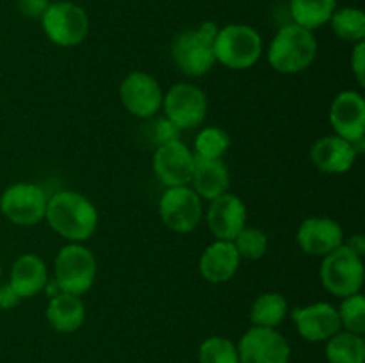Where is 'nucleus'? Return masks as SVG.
Segmentation results:
<instances>
[{"instance_id":"nucleus-16","label":"nucleus","mask_w":365,"mask_h":363,"mask_svg":"<svg viewBox=\"0 0 365 363\" xmlns=\"http://www.w3.org/2000/svg\"><path fill=\"white\" fill-rule=\"evenodd\" d=\"M344 230L341 223L327 216H310L302 221L296 231L299 249L309 256H327L344 244Z\"/></svg>"},{"instance_id":"nucleus-13","label":"nucleus","mask_w":365,"mask_h":363,"mask_svg":"<svg viewBox=\"0 0 365 363\" xmlns=\"http://www.w3.org/2000/svg\"><path fill=\"white\" fill-rule=\"evenodd\" d=\"M239 363H289L291 345L278 330L252 326L237 342Z\"/></svg>"},{"instance_id":"nucleus-17","label":"nucleus","mask_w":365,"mask_h":363,"mask_svg":"<svg viewBox=\"0 0 365 363\" xmlns=\"http://www.w3.org/2000/svg\"><path fill=\"white\" fill-rule=\"evenodd\" d=\"M205 223L216 241H234L239 231L248 224V209L237 194L225 192L209 201Z\"/></svg>"},{"instance_id":"nucleus-2","label":"nucleus","mask_w":365,"mask_h":363,"mask_svg":"<svg viewBox=\"0 0 365 363\" xmlns=\"http://www.w3.org/2000/svg\"><path fill=\"white\" fill-rule=\"evenodd\" d=\"M267 63L282 75L309 70L317 57V39L312 31L287 23L277 31L267 46Z\"/></svg>"},{"instance_id":"nucleus-10","label":"nucleus","mask_w":365,"mask_h":363,"mask_svg":"<svg viewBox=\"0 0 365 363\" xmlns=\"http://www.w3.org/2000/svg\"><path fill=\"white\" fill-rule=\"evenodd\" d=\"M159 217L168 230L191 233L203 219V199L191 185L168 187L159 199Z\"/></svg>"},{"instance_id":"nucleus-26","label":"nucleus","mask_w":365,"mask_h":363,"mask_svg":"<svg viewBox=\"0 0 365 363\" xmlns=\"http://www.w3.org/2000/svg\"><path fill=\"white\" fill-rule=\"evenodd\" d=\"M328 25L342 41L351 45L365 41V13L360 7H337Z\"/></svg>"},{"instance_id":"nucleus-23","label":"nucleus","mask_w":365,"mask_h":363,"mask_svg":"<svg viewBox=\"0 0 365 363\" xmlns=\"http://www.w3.org/2000/svg\"><path fill=\"white\" fill-rule=\"evenodd\" d=\"M287 315L289 302L280 292H264V294L257 295L250 308V320H252V326L257 327L278 330V326L287 319Z\"/></svg>"},{"instance_id":"nucleus-1","label":"nucleus","mask_w":365,"mask_h":363,"mask_svg":"<svg viewBox=\"0 0 365 363\" xmlns=\"http://www.w3.org/2000/svg\"><path fill=\"white\" fill-rule=\"evenodd\" d=\"M98 210L88 196L77 191H59L48 196L45 221L59 237L84 244L98 228Z\"/></svg>"},{"instance_id":"nucleus-24","label":"nucleus","mask_w":365,"mask_h":363,"mask_svg":"<svg viewBox=\"0 0 365 363\" xmlns=\"http://www.w3.org/2000/svg\"><path fill=\"white\" fill-rule=\"evenodd\" d=\"M335 9L337 0H289L292 23L312 32L328 25Z\"/></svg>"},{"instance_id":"nucleus-7","label":"nucleus","mask_w":365,"mask_h":363,"mask_svg":"<svg viewBox=\"0 0 365 363\" xmlns=\"http://www.w3.org/2000/svg\"><path fill=\"white\" fill-rule=\"evenodd\" d=\"M41 27L50 43L61 48L78 46L89 34V16L78 4L70 0L50 2L41 16Z\"/></svg>"},{"instance_id":"nucleus-27","label":"nucleus","mask_w":365,"mask_h":363,"mask_svg":"<svg viewBox=\"0 0 365 363\" xmlns=\"http://www.w3.org/2000/svg\"><path fill=\"white\" fill-rule=\"evenodd\" d=\"M230 144L232 139L227 130L220 127H203L196 134L192 153H195L196 159L217 160L223 159L225 153L230 149Z\"/></svg>"},{"instance_id":"nucleus-4","label":"nucleus","mask_w":365,"mask_h":363,"mask_svg":"<svg viewBox=\"0 0 365 363\" xmlns=\"http://www.w3.org/2000/svg\"><path fill=\"white\" fill-rule=\"evenodd\" d=\"M264 53L262 36L246 23H228L220 27L214 39L216 63L228 70L245 71L255 66Z\"/></svg>"},{"instance_id":"nucleus-33","label":"nucleus","mask_w":365,"mask_h":363,"mask_svg":"<svg viewBox=\"0 0 365 363\" xmlns=\"http://www.w3.org/2000/svg\"><path fill=\"white\" fill-rule=\"evenodd\" d=\"M48 6L50 0H16L18 11L31 20H41Z\"/></svg>"},{"instance_id":"nucleus-36","label":"nucleus","mask_w":365,"mask_h":363,"mask_svg":"<svg viewBox=\"0 0 365 363\" xmlns=\"http://www.w3.org/2000/svg\"><path fill=\"white\" fill-rule=\"evenodd\" d=\"M0 278H2V265H0Z\"/></svg>"},{"instance_id":"nucleus-21","label":"nucleus","mask_w":365,"mask_h":363,"mask_svg":"<svg viewBox=\"0 0 365 363\" xmlns=\"http://www.w3.org/2000/svg\"><path fill=\"white\" fill-rule=\"evenodd\" d=\"M45 317L53 331L71 335L84 326L86 305L81 295L59 292L46 302Z\"/></svg>"},{"instance_id":"nucleus-30","label":"nucleus","mask_w":365,"mask_h":363,"mask_svg":"<svg viewBox=\"0 0 365 363\" xmlns=\"http://www.w3.org/2000/svg\"><path fill=\"white\" fill-rule=\"evenodd\" d=\"M337 313L342 330L356 335L365 333V298L362 292L342 298Z\"/></svg>"},{"instance_id":"nucleus-37","label":"nucleus","mask_w":365,"mask_h":363,"mask_svg":"<svg viewBox=\"0 0 365 363\" xmlns=\"http://www.w3.org/2000/svg\"><path fill=\"white\" fill-rule=\"evenodd\" d=\"M282 2H289V0H282Z\"/></svg>"},{"instance_id":"nucleus-8","label":"nucleus","mask_w":365,"mask_h":363,"mask_svg":"<svg viewBox=\"0 0 365 363\" xmlns=\"http://www.w3.org/2000/svg\"><path fill=\"white\" fill-rule=\"evenodd\" d=\"M164 117L171 121L178 130H191L203 125L209 114V98L205 91L191 82L173 84L163 98Z\"/></svg>"},{"instance_id":"nucleus-29","label":"nucleus","mask_w":365,"mask_h":363,"mask_svg":"<svg viewBox=\"0 0 365 363\" xmlns=\"http://www.w3.org/2000/svg\"><path fill=\"white\" fill-rule=\"evenodd\" d=\"M232 242H234L241 260L264 258L267 253V246H269L266 231L257 226H248V224L239 231V235Z\"/></svg>"},{"instance_id":"nucleus-3","label":"nucleus","mask_w":365,"mask_h":363,"mask_svg":"<svg viewBox=\"0 0 365 363\" xmlns=\"http://www.w3.org/2000/svg\"><path fill=\"white\" fill-rule=\"evenodd\" d=\"M217 23L203 21L198 27L187 28L175 38L171 46L173 63L185 77L200 78L209 73L216 64L214 56V39H216Z\"/></svg>"},{"instance_id":"nucleus-31","label":"nucleus","mask_w":365,"mask_h":363,"mask_svg":"<svg viewBox=\"0 0 365 363\" xmlns=\"http://www.w3.org/2000/svg\"><path fill=\"white\" fill-rule=\"evenodd\" d=\"M148 137L157 148V146L175 141V139H180V130H178L168 117H159V120L153 121L152 127L148 128Z\"/></svg>"},{"instance_id":"nucleus-15","label":"nucleus","mask_w":365,"mask_h":363,"mask_svg":"<svg viewBox=\"0 0 365 363\" xmlns=\"http://www.w3.org/2000/svg\"><path fill=\"white\" fill-rule=\"evenodd\" d=\"M289 313L299 337L310 344H324L342 330L337 306L328 301L296 306L294 310H289Z\"/></svg>"},{"instance_id":"nucleus-35","label":"nucleus","mask_w":365,"mask_h":363,"mask_svg":"<svg viewBox=\"0 0 365 363\" xmlns=\"http://www.w3.org/2000/svg\"><path fill=\"white\" fill-rule=\"evenodd\" d=\"M344 246H346V248L351 249L353 253H356V255H359V256H364V253H365V238H364V235L355 233V235H351V237L344 238Z\"/></svg>"},{"instance_id":"nucleus-19","label":"nucleus","mask_w":365,"mask_h":363,"mask_svg":"<svg viewBox=\"0 0 365 363\" xmlns=\"http://www.w3.org/2000/svg\"><path fill=\"white\" fill-rule=\"evenodd\" d=\"M241 267V256L230 241H214L203 249L198 269L205 281L221 285L230 281Z\"/></svg>"},{"instance_id":"nucleus-32","label":"nucleus","mask_w":365,"mask_h":363,"mask_svg":"<svg viewBox=\"0 0 365 363\" xmlns=\"http://www.w3.org/2000/svg\"><path fill=\"white\" fill-rule=\"evenodd\" d=\"M351 73L360 88L365 85V41L355 43L351 50Z\"/></svg>"},{"instance_id":"nucleus-28","label":"nucleus","mask_w":365,"mask_h":363,"mask_svg":"<svg viewBox=\"0 0 365 363\" xmlns=\"http://www.w3.org/2000/svg\"><path fill=\"white\" fill-rule=\"evenodd\" d=\"M200 363H239L237 344L221 335L205 338L198 347Z\"/></svg>"},{"instance_id":"nucleus-34","label":"nucleus","mask_w":365,"mask_h":363,"mask_svg":"<svg viewBox=\"0 0 365 363\" xmlns=\"http://www.w3.org/2000/svg\"><path fill=\"white\" fill-rule=\"evenodd\" d=\"M24 299L18 295V292L7 283L0 285V310H14Z\"/></svg>"},{"instance_id":"nucleus-11","label":"nucleus","mask_w":365,"mask_h":363,"mask_svg":"<svg viewBox=\"0 0 365 363\" xmlns=\"http://www.w3.org/2000/svg\"><path fill=\"white\" fill-rule=\"evenodd\" d=\"M164 91L159 80L146 71H132L121 80L120 100L128 114L150 120L163 109Z\"/></svg>"},{"instance_id":"nucleus-5","label":"nucleus","mask_w":365,"mask_h":363,"mask_svg":"<svg viewBox=\"0 0 365 363\" xmlns=\"http://www.w3.org/2000/svg\"><path fill=\"white\" fill-rule=\"evenodd\" d=\"M96 258L91 249L78 242H68L53 260V280L63 292L84 295L96 280Z\"/></svg>"},{"instance_id":"nucleus-6","label":"nucleus","mask_w":365,"mask_h":363,"mask_svg":"<svg viewBox=\"0 0 365 363\" xmlns=\"http://www.w3.org/2000/svg\"><path fill=\"white\" fill-rule=\"evenodd\" d=\"M364 276L365 267L362 256L353 253L344 244L321 258V285L335 298L342 299L362 292Z\"/></svg>"},{"instance_id":"nucleus-9","label":"nucleus","mask_w":365,"mask_h":363,"mask_svg":"<svg viewBox=\"0 0 365 363\" xmlns=\"http://www.w3.org/2000/svg\"><path fill=\"white\" fill-rule=\"evenodd\" d=\"M48 194L32 182H16L0 194V212L16 226H36L45 221Z\"/></svg>"},{"instance_id":"nucleus-18","label":"nucleus","mask_w":365,"mask_h":363,"mask_svg":"<svg viewBox=\"0 0 365 363\" xmlns=\"http://www.w3.org/2000/svg\"><path fill=\"white\" fill-rule=\"evenodd\" d=\"M356 157V146L335 134L319 137L310 148V160L324 174L348 173L355 166Z\"/></svg>"},{"instance_id":"nucleus-22","label":"nucleus","mask_w":365,"mask_h":363,"mask_svg":"<svg viewBox=\"0 0 365 363\" xmlns=\"http://www.w3.org/2000/svg\"><path fill=\"white\" fill-rule=\"evenodd\" d=\"M189 185L200 198L205 201H212L230 189V171L223 159H196L195 173H192Z\"/></svg>"},{"instance_id":"nucleus-20","label":"nucleus","mask_w":365,"mask_h":363,"mask_svg":"<svg viewBox=\"0 0 365 363\" xmlns=\"http://www.w3.org/2000/svg\"><path fill=\"white\" fill-rule=\"evenodd\" d=\"M50 273L45 260L34 253H24L11 265L9 285L21 299H31L41 294Z\"/></svg>"},{"instance_id":"nucleus-12","label":"nucleus","mask_w":365,"mask_h":363,"mask_svg":"<svg viewBox=\"0 0 365 363\" xmlns=\"http://www.w3.org/2000/svg\"><path fill=\"white\" fill-rule=\"evenodd\" d=\"M195 166V153L180 139L157 146L152 157L153 173L166 189L191 184Z\"/></svg>"},{"instance_id":"nucleus-25","label":"nucleus","mask_w":365,"mask_h":363,"mask_svg":"<svg viewBox=\"0 0 365 363\" xmlns=\"http://www.w3.org/2000/svg\"><path fill=\"white\" fill-rule=\"evenodd\" d=\"M324 356L328 363H365L364 335L351 331H337L324 342Z\"/></svg>"},{"instance_id":"nucleus-14","label":"nucleus","mask_w":365,"mask_h":363,"mask_svg":"<svg viewBox=\"0 0 365 363\" xmlns=\"http://www.w3.org/2000/svg\"><path fill=\"white\" fill-rule=\"evenodd\" d=\"M335 135L359 146L365 135V98L360 91L346 89L335 95L328 112ZM359 149V148H356Z\"/></svg>"}]
</instances>
